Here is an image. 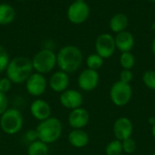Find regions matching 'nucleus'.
Here are the masks:
<instances>
[{
  "label": "nucleus",
  "mask_w": 155,
  "mask_h": 155,
  "mask_svg": "<svg viewBox=\"0 0 155 155\" xmlns=\"http://www.w3.org/2000/svg\"><path fill=\"white\" fill-rule=\"evenodd\" d=\"M100 76L98 71L90 69H84L77 78V84L81 90L90 92L94 90L99 85Z\"/></svg>",
  "instance_id": "nucleus-10"
},
{
  "label": "nucleus",
  "mask_w": 155,
  "mask_h": 155,
  "mask_svg": "<svg viewBox=\"0 0 155 155\" xmlns=\"http://www.w3.org/2000/svg\"><path fill=\"white\" fill-rule=\"evenodd\" d=\"M30 113L34 119L43 122L52 117V108L50 104L42 99H35L30 105Z\"/></svg>",
  "instance_id": "nucleus-15"
},
{
  "label": "nucleus",
  "mask_w": 155,
  "mask_h": 155,
  "mask_svg": "<svg viewBox=\"0 0 155 155\" xmlns=\"http://www.w3.org/2000/svg\"><path fill=\"white\" fill-rule=\"evenodd\" d=\"M49 147L48 144L36 140L29 143L27 147V155H48Z\"/></svg>",
  "instance_id": "nucleus-19"
},
{
  "label": "nucleus",
  "mask_w": 155,
  "mask_h": 155,
  "mask_svg": "<svg viewBox=\"0 0 155 155\" xmlns=\"http://www.w3.org/2000/svg\"><path fill=\"white\" fill-rule=\"evenodd\" d=\"M124 153L122 142L118 140L111 141L105 147V154L106 155H122Z\"/></svg>",
  "instance_id": "nucleus-23"
},
{
  "label": "nucleus",
  "mask_w": 155,
  "mask_h": 155,
  "mask_svg": "<svg viewBox=\"0 0 155 155\" xmlns=\"http://www.w3.org/2000/svg\"><path fill=\"white\" fill-rule=\"evenodd\" d=\"M148 1H151V2H155V0H148Z\"/></svg>",
  "instance_id": "nucleus-33"
},
{
  "label": "nucleus",
  "mask_w": 155,
  "mask_h": 155,
  "mask_svg": "<svg viewBox=\"0 0 155 155\" xmlns=\"http://www.w3.org/2000/svg\"><path fill=\"white\" fill-rule=\"evenodd\" d=\"M90 16V7L85 2L74 1L70 5L67 10V17L70 22L80 25L85 22Z\"/></svg>",
  "instance_id": "nucleus-9"
},
{
  "label": "nucleus",
  "mask_w": 155,
  "mask_h": 155,
  "mask_svg": "<svg viewBox=\"0 0 155 155\" xmlns=\"http://www.w3.org/2000/svg\"><path fill=\"white\" fill-rule=\"evenodd\" d=\"M152 135L155 139V122L153 124H152Z\"/></svg>",
  "instance_id": "nucleus-31"
},
{
  "label": "nucleus",
  "mask_w": 155,
  "mask_h": 155,
  "mask_svg": "<svg viewBox=\"0 0 155 155\" xmlns=\"http://www.w3.org/2000/svg\"><path fill=\"white\" fill-rule=\"evenodd\" d=\"M134 79V73L132 70L129 69H123L120 73V79L119 80L124 82V83H127V84H131V82Z\"/></svg>",
  "instance_id": "nucleus-28"
},
{
  "label": "nucleus",
  "mask_w": 155,
  "mask_h": 155,
  "mask_svg": "<svg viewBox=\"0 0 155 155\" xmlns=\"http://www.w3.org/2000/svg\"><path fill=\"white\" fill-rule=\"evenodd\" d=\"M68 142L73 147L82 149L89 143L90 137L84 130H72L68 134Z\"/></svg>",
  "instance_id": "nucleus-17"
},
{
  "label": "nucleus",
  "mask_w": 155,
  "mask_h": 155,
  "mask_svg": "<svg viewBox=\"0 0 155 155\" xmlns=\"http://www.w3.org/2000/svg\"><path fill=\"white\" fill-rule=\"evenodd\" d=\"M15 16V9L7 4H0V25L10 24Z\"/></svg>",
  "instance_id": "nucleus-20"
},
{
  "label": "nucleus",
  "mask_w": 155,
  "mask_h": 155,
  "mask_svg": "<svg viewBox=\"0 0 155 155\" xmlns=\"http://www.w3.org/2000/svg\"><path fill=\"white\" fill-rule=\"evenodd\" d=\"M59 101L64 108L73 111L82 107L84 97L79 90L68 89L60 94Z\"/></svg>",
  "instance_id": "nucleus-11"
},
{
  "label": "nucleus",
  "mask_w": 155,
  "mask_h": 155,
  "mask_svg": "<svg viewBox=\"0 0 155 155\" xmlns=\"http://www.w3.org/2000/svg\"><path fill=\"white\" fill-rule=\"evenodd\" d=\"M8 106H9V100L6 94L0 92V116L9 109Z\"/></svg>",
  "instance_id": "nucleus-29"
},
{
  "label": "nucleus",
  "mask_w": 155,
  "mask_h": 155,
  "mask_svg": "<svg viewBox=\"0 0 155 155\" xmlns=\"http://www.w3.org/2000/svg\"><path fill=\"white\" fill-rule=\"evenodd\" d=\"M120 64L123 69H129L132 70L135 65V57L134 55L130 52H123L120 56Z\"/></svg>",
  "instance_id": "nucleus-22"
},
{
  "label": "nucleus",
  "mask_w": 155,
  "mask_h": 155,
  "mask_svg": "<svg viewBox=\"0 0 155 155\" xmlns=\"http://www.w3.org/2000/svg\"><path fill=\"white\" fill-rule=\"evenodd\" d=\"M128 23H129V20H128L127 16L124 14L119 13V14L114 15L110 19L109 26L113 32L118 34L120 32L126 30V27L128 26Z\"/></svg>",
  "instance_id": "nucleus-18"
},
{
  "label": "nucleus",
  "mask_w": 155,
  "mask_h": 155,
  "mask_svg": "<svg viewBox=\"0 0 155 155\" xmlns=\"http://www.w3.org/2000/svg\"><path fill=\"white\" fill-rule=\"evenodd\" d=\"M32 60L26 57H15L10 59L6 68V77L13 84L25 83L28 78L34 73Z\"/></svg>",
  "instance_id": "nucleus-2"
},
{
  "label": "nucleus",
  "mask_w": 155,
  "mask_h": 155,
  "mask_svg": "<svg viewBox=\"0 0 155 155\" xmlns=\"http://www.w3.org/2000/svg\"><path fill=\"white\" fill-rule=\"evenodd\" d=\"M152 155H155V153H153V154Z\"/></svg>",
  "instance_id": "nucleus-34"
},
{
  "label": "nucleus",
  "mask_w": 155,
  "mask_h": 155,
  "mask_svg": "<svg viewBox=\"0 0 155 155\" xmlns=\"http://www.w3.org/2000/svg\"><path fill=\"white\" fill-rule=\"evenodd\" d=\"M12 81L5 76L4 78L0 79V92L6 94L8 91H10L11 88H12Z\"/></svg>",
  "instance_id": "nucleus-27"
},
{
  "label": "nucleus",
  "mask_w": 155,
  "mask_h": 155,
  "mask_svg": "<svg viewBox=\"0 0 155 155\" xmlns=\"http://www.w3.org/2000/svg\"><path fill=\"white\" fill-rule=\"evenodd\" d=\"M94 48L96 54H98L104 59L109 58L114 54L116 50L114 37L108 33L101 34L95 40Z\"/></svg>",
  "instance_id": "nucleus-7"
},
{
  "label": "nucleus",
  "mask_w": 155,
  "mask_h": 155,
  "mask_svg": "<svg viewBox=\"0 0 155 155\" xmlns=\"http://www.w3.org/2000/svg\"><path fill=\"white\" fill-rule=\"evenodd\" d=\"M70 84V78L69 74H67L64 71L57 70L54 71L49 78L48 80V86L49 88L56 93H62L68 90Z\"/></svg>",
  "instance_id": "nucleus-14"
},
{
  "label": "nucleus",
  "mask_w": 155,
  "mask_h": 155,
  "mask_svg": "<svg viewBox=\"0 0 155 155\" xmlns=\"http://www.w3.org/2000/svg\"><path fill=\"white\" fill-rule=\"evenodd\" d=\"M143 82L146 88L155 90V70H146L143 74Z\"/></svg>",
  "instance_id": "nucleus-24"
},
{
  "label": "nucleus",
  "mask_w": 155,
  "mask_h": 155,
  "mask_svg": "<svg viewBox=\"0 0 155 155\" xmlns=\"http://www.w3.org/2000/svg\"><path fill=\"white\" fill-rule=\"evenodd\" d=\"M37 139L46 144H52L57 142L63 133V124L55 117H50L47 120L40 122L36 129Z\"/></svg>",
  "instance_id": "nucleus-3"
},
{
  "label": "nucleus",
  "mask_w": 155,
  "mask_h": 155,
  "mask_svg": "<svg viewBox=\"0 0 155 155\" xmlns=\"http://www.w3.org/2000/svg\"><path fill=\"white\" fill-rule=\"evenodd\" d=\"M24 125V118L21 111L15 108H9L0 116V129L7 135L18 133Z\"/></svg>",
  "instance_id": "nucleus-5"
},
{
  "label": "nucleus",
  "mask_w": 155,
  "mask_h": 155,
  "mask_svg": "<svg viewBox=\"0 0 155 155\" xmlns=\"http://www.w3.org/2000/svg\"><path fill=\"white\" fill-rule=\"evenodd\" d=\"M19 1H24V0H19Z\"/></svg>",
  "instance_id": "nucleus-35"
},
{
  "label": "nucleus",
  "mask_w": 155,
  "mask_h": 155,
  "mask_svg": "<svg viewBox=\"0 0 155 155\" xmlns=\"http://www.w3.org/2000/svg\"><path fill=\"white\" fill-rule=\"evenodd\" d=\"M90 122V113L84 108H78L70 111L68 123L73 130H84Z\"/></svg>",
  "instance_id": "nucleus-13"
},
{
  "label": "nucleus",
  "mask_w": 155,
  "mask_h": 155,
  "mask_svg": "<svg viewBox=\"0 0 155 155\" xmlns=\"http://www.w3.org/2000/svg\"><path fill=\"white\" fill-rule=\"evenodd\" d=\"M109 96L112 102L117 107L126 106L133 98V88L131 84L115 81L110 88Z\"/></svg>",
  "instance_id": "nucleus-6"
},
{
  "label": "nucleus",
  "mask_w": 155,
  "mask_h": 155,
  "mask_svg": "<svg viewBox=\"0 0 155 155\" xmlns=\"http://www.w3.org/2000/svg\"><path fill=\"white\" fill-rule=\"evenodd\" d=\"M104 61V59L102 57H100V56H99L98 54H96V53H94V54L89 55V56L86 58L85 63H86L87 69H90L98 71V70L103 67Z\"/></svg>",
  "instance_id": "nucleus-21"
},
{
  "label": "nucleus",
  "mask_w": 155,
  "mask_h": 155,
  "mask_svg": "<svg viewBox=\"0 0 155 155\" xmlns=\"http://www.w3.org/2000/svg\"><path fill=\"white\" fill-rule=\"evenodd\" d=\"M31 60L34 71L43 75L52 72L57 66L56 54L49 48L38 51Z\"/></svg>",
  "instance_id": "nucleus-4"
},
{
  "label": "nucleus",
  "mask_w": 155,
  "mask_h": 155,
  "mask_svg": "<svg viewBox=\"0 0 155 155\" xmlns=\"http://www.w3.org/2000/svg\"><path fill=\"white\" fill-rule=\"evenodd\" d=\"M152 52H153V54L155 56V37L153 38V42H152Z\"/></svg>",
  "instance_id": "nucleus-30"
},
{
  "label": "nucleus",
  "mask_w": 155,
  "mask_h": 155,
  "mask_svg": "<svg viewBox=\"0 0 155 155\" xmlns=\"http://www.w3.org/2000/svg\"><path fill=\"white\" fill-rule=\"evenodd\" d=\"M76 2H84V0H74Z\"/></svg>",
  "instance_id": "nucleus-32"
},
{
  "label": "nucleus",
  "mask_w": 155,
  "mask_h": 155,
  "mask_svg": "<svg viewBox=\"0 0 155 155\" xmlns=\"http://www.w3.org/2000/svg\"><path fill=\"white\" fill-rule=\"evenodd\" d=\"M9 61H10V58L7 51L4 47L0 46V73L6 70Z\"/></svg>",
  "instance_id": "nucleus-26"
},
{
  "label": "nucleus",
  "mask_w": 155,
  "mask_h": 155,
  "mask_svg": "<svg viewBox=\"0 0 155 155\" xmlns=\"http://www.w3.org/2000/svg\"><path fill=\"white\" fill-rule=\"evenodd\" d=\"M25 84L27 93L33 97L38 98L45 92L48 87V80L45 75L34 72Z\"/></svg>",
  "instance_id": "nucleus-8"
},
{
  "label": "nucleus",
  "mask_w": 155,
  "mask_h": 155,
  "mask_svg": "<svg viewBox=\"0 0 155 155\" xmlns=\"http://www.w3.org/2000/svg\"><path fill=\"white\" fill-rule=\"evenodd\" d=\"M114 40L116 49L120 50L122 53L130 52L134 46V37L131 32L127 30L116 34V36L114 37Z\"/></svg>",
  "instance_id": "nucleus-16"
},
{
  "label": "nucleus",
  "mask_w": 155,
  "mask_h": 155,
  "mask_svg": "<svg viewBox=\"0 0 155 155\" xmlns=\"http://www.w3.org/2000/svg\"><path fill=\"white\" fill-rule=\"evenodd\" d=\"M113 132L115 139L123 142L132 137L134 132V124L129 118L124 116L120 117L114 122Z\"/></svg>",
  "instance_id": "nucleus-12"
},
{
  "label": "nucleus",
  "mask_w": 155,
  "mask_h": 155,
  "mask_svg": "<svg viewBox=\"0 0 155 155\" xmlns=\"http://www.w3.org/2000/svg\"><path fill=\"white\" fill-rule=\"evenodd\" d=\"M57 67L67 74L77 71L84 61V55L81 49L74 45L63 47L56 54Z\"/></svg>",
  "instance_id": "nucleus-1"
},
{
  "label": "nucleus",
  "mask_w": 155,
  "mask_h": 155,
  "mask_svg": "<svg viewBox=\"0 0 155 155\" xmlns=\"http://www.w3.org/2000/svg\"><path fill=\"white\" fill-rule=\"evenodd\" d=\"M122 145H123V151L124 153H127V154H132L136 151L137 148V144L136 142L131 137L128 138L124 141L122 142Z\"/></svg>",
  "instance_id": "nucleus-25"
}]
</instances>
